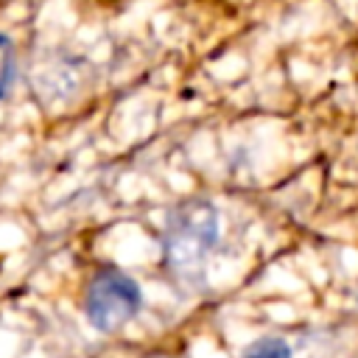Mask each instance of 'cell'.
<instances>
[{"label":"cell","mask_w":358,"mask_h":358,"mask_svg":"<svg viewBox=\"0 0 358 358\" xmlns=\"http://www.w3.org/2000/svg\"><path fill=\"white\" fill-rule=\"evenodd\" d=\"M221 238V213L210 199H185L171 207L162 229V257L176 282L199 288L207 257Z\"/></svg>","instance_id":"obj_1"},{"label":"cell","mask_w":358,"mask_h":358,"mask_svg":"<svg viewBox=\"0 0 358 358\" xmlns=\"http://www.w3.org/2000/svg\"><path fill=\"white\" fill-rule=\"evenodd\" d=\"M143 308V291L134 277L120 268H101L84 296V313L101 333H115Z\"/></svg>","instance_id":"obj_2"},{"label":"cell","mask_w":358,"mask_h":358,"mask_svg":"<svg viewBox=\"0 0 358 358\" xmlns=\"http://www.w3.org/2000/svg\"><path fill=\"white\" fill-rule=\"evenodd\" d=\"M241 358H291V347L277 336H263L252 341Z\"/></svg>","instance_id":"obj_3"},{"label":"cell","mask_w":358,"mask_h":358,"mask_svg":"<svg viewBox=\"0 0 358 358\" xmlns=\"http://www.w3.org/2000/svg\"><path fill=\"white\" fill-rule=\"evenodd\" d=\"M14 73H17V56H14V42L0 34V95H6L14 84Z\"/></svg>","instance_id":"obj_4"},{"label":"cell","mask_w":358,"mask_h":358,"mask_svg":"<svg viewBox=\"0 0 358 358\" xmlns=\"http://www.w3.org/2000/svg\"><path fill=\"white\" fill-rule=\"evenodd\" d=\"M0 98H3V95H0Z\"/></svg>","instance_id":"obj_5"}]
</instances>
